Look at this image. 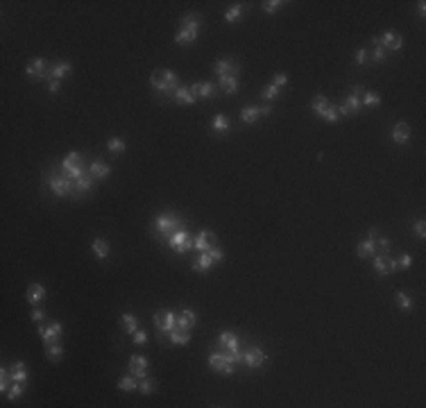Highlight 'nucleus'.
<instances>
[{
  "instance_id": "obj_38",
  "label": "nucleus",
  "mask_w": 426,
  "mask_h": 408,
  "mask_svg": "<svg viewBox=\"0 0 426 408\" xmlns=\"http://www.w3.org/2000/svg\"><path fill=\"white\" fill-rule=\"evenodd\" d=\"M361 104H365V107H376V104H381V96H378L376 91H368V93H363Z\"/></svg>"
},
{
  "instance_id": "obj_44",
  "label": "nucleus",
  "mask_w": 426,
  "mask_h": 408,
  "mask_svg": "<svg viewBox=\"0 0 426 408\" xmlns=\"http://www.w3.org/2000/svg\"><path fill=\"white\" fill-rule=\"evenodd\" d=\"M311 107H313V111L320 116V113H322L326 107H329V100H326L324 96H315V98H313V102H311Z\"/></svg>"
},
{
  "instance_id": "obj_49",
  "label": "nucleus",
  "mask_w": 426,
  "mask_h": 408,
  "mask_svg": "<svg viewBox=\"0 0 426 408\" xmlns=\"http://www.w3.org/2000/svg\"><path fill=\"white\" fill-rule=\"evenodd\" d=\"M397 302H399V308H404V311H408L410 306H413V300L406 293H397Z\"/></svg>"
},
{
  "instance_id": "obj_9",
  "label": "nucleus",
  "mask_w": 426,
  "mask_h": 408,
  "mask_svg": "<svg viewBox=\"0 0 426 408\" xmlns=\"http://www.w3.org/2000/svg\"><path fill=\"white\" fill-rule=\"evenodd\" d=\"M37 331H39V336L43 338V343H46V345L59 343V340H61V336H64V327H61V322H57V320H54V322H50L48 327H46V324H39Z\"/></svg>"
},
{
  "instance_id": "obj_26",
  "label": "nucleus",
  "mask_w": 426,
  "mask_h": 408,
  "mask_svg": "<svg viewBox=\"0 0 426 408\" xmlns=\"http://www.w3.org/2000/svg\"><path fill=\"white\" fill-rule=\"evenodd\" d=\"M111 172V168L106 166V163H102L100 159H96V161H91V166H89V175L91 177H96V179H105L106 175Z\"/></svg>"
},
{
  "instance_id": "obj_15",
  "label": "nucleus",
  "mask_w": 426,
  "mask_h": 408,
  "mask_svg": "<svg viewBox=\"0 0 426 408\" xmlns=\"http://www.w3.org/2000/svg\"><path fill=\"white\" fill-rule=\"evenodd\" d=\"M374 270H376L381 277H388L392 270H397V258H390L388 254H381V256L374 258Z\"/></svg>"
},
{
  "instance_id": "obj_36",
  "label": "nucleus",
  "mask_w": 426,
  "mask_h": 408,
  "mask_svg": "<svg viewBox=\"0 0 426 408\" xmlns=\"http://www.w3.org/2000/svg\"><path fill=\"white\" fill-rule=\"evenodd\" d=\"M211 129H213V132H218V134H224V132H229V120H227V116L218 113V116L213 118V123H211Z\"/></svg>"
},
{
  "instance_id": "obj_12",
  "label": "nucleus",
  "mask_w": 426,
  "mask_h": 408,
  "mask_svg": "<svg viewBox=\"0 0 426 408\" xmlns=\"http://www.w3.org/2000/svg\"><path fill=\"white\" fill-rule=\"evenodd\" d=\"M25 73L32 77L34 82H41L43 77H48V75H50L48 66H46V59H41V57H37V59L30 61V64H27V68H25Z\"/></svg>"
},
{
  "instance_id": "obj_55",
  "label": "nucleus",
  "mask_w": 426,
  "mask_h": 408,
  "mask_svg": "<svg viewBox=\"0 0 426 408\" xmlns=\"http://www.w3.org/2000/svg\"><path fill=\"white\" fill-rule=\"evenodd\" d=\"M415 231H417V236H420V238L426 236V225H424V220H417V222H415Z\"/></svg>"
},
{
  "instance_id": "obj_22",
  "label": "nucleus",
  "mask_w": 426,
  "mask_h": 408,
  "mask_svg": "<svg viewBox=\"0 0 426 408\" xmlns=\"http://www.w3.org/2000/svg\"><path fill=\"white\" fill-rule=\"evenodd\" d=\"M392 141L397 145H406L408 143V139H410V127H408V123H397L392 127Z\"/></svg>"
},
{
  "instance_id": "obj_52",
  "label": "nucleus",
  "mask_w": 426,
  "mask_h": 408,
  "mask_svg": "<svg viewBox=\"0 0 426 408\" xmlns=\"http://www.w3.org/2000/svg\"><path fill=\"white\" fill-rule=\"evenodd\" d=\"M272 84L277 86V89H279V86H283V84H288V75H286V73H277V75H274V82H272Z\"/></svg>"
},
{
  "instance_id": "obj_60",
  "label": "nucleus",
  "mask_w": 426,
  "mask_h": 408,
  "mask_svg": "<svg viewBox=\"0 0 426 408\" xmlns=\"http://www.w3.org/2000/svg\"><path fill=\"white\" fill-rule=\"evenodd\" d=\"M272 113V107L270 104H266V107H261V116H270Z\"/></svg>"
},
{
  "instance_id": "obj_47",
  "label": "nucleus",
  "mask_w": 426,
  "mask_h": 408,
  "mask_svg": "<svg viewBox=\"0 0 426 408\" xmlns=\"http://www.w3.org/2000/svg\"><path fill=\"white\" fill-rule=\"evenodd\" d=\"M281 5H286L283 0H266V2H263V11H266V14H274Z\"/></svg>"
},
{
  "instance_id": "obj_30",
  "label": "nucleus",
  "mask_w": 426,
  "mask_h": 408,
  "mask_svg": "<svg viewBox=\"0 0 426 408\" xmlns=\"http://www.w3.org/2000/svg\"><path fill=\"white\" fill-rule=\"evenodd\" d=\"M11 381H18V383L27 381V365L23 360H16V363L11 365Z\"/></svg>"
},
{
  "instance_id": "obj_54",
  "label": "nucleus",
  "mask_w": 426,
  "mask_h": 408,
  "mask_svg": "<svg viewBox=\"0 0 426 408\" xmlns=\"http://www.w3.org/2000/svg\"><path fill=\"white\" fill-rule=\"evenodd\" d=\"M376 243H378V247H381V252H383V254H388V252H390V241H388L385 236H378V241H376Z\"/></svg>"
},
{
  "instance_id": "obj_46",
  "label": "nucleus",
  "mask_w": 426,
  "mask_h": 408,
  "mask_svg": "<svg viewBox=\"0 0 426 408\" xmlns=\"http://www.w3.org/2000/svg\"><path fill=\"white\" fill-rule=\"evenodd\" d=\"M11 383H14V381H11V372H7L5 367H2V370H0V390L7 392Z\"/></svg>"
},
{
  "instance_id": "obj_3",
  "label": "nucleus",
  "mask_w": 426,
  "mask_h": 408,
  "mask_svg": "<svg viewBox=\"0 0 426 408\" xmlns=\"http://www.w3.org/2000/svg\"><path fill=\"white\" fill-rule=\"evenodd\" d=\"M197 34H200V16L197 14H186L181 18V30L175 37L177 46H188V43L197 41Z\"/></svg>"
},
{
  "instance_id": "obj_21",
  "label": "nucleus",
  "mask_w": 426,
  "mask_h": 408,
  "mask_svg": "<svg viewBox=\"0 0 426 408\" xmlns=\"http://www.w3.org/2000/svg\"><path fill=\"white\" fill-rule=\"evenodd\" d=\"M188 238H191V234L184 231V229H179V231H175V234L168 238V245H170V250H175L177 254H184V245H186Z\"/></svg>"
},
{
  "instance_id": "obj_59",
  "label": "nucleus",
  "mask_w": 426,
  "mask_h": 408,
  "mask_svg": "<svg viewBox=\"0 0 426 408\" xmlns=\"http://www.w3.org/2000/svg\"><path fill=\"white\" fill-rule=\"evenodd\" d=\"M417 11H420V16L424 18V14H426V2H424V0H420V2H417Z\"/></svg>"
},
{
  "instance_id": "obj_40",
  "label": "nucleus",
  "mask_w": 426,
  "mask_h": 408,
  "mask_svg": "<svg viewBox=\"0 0 426 408\" xmlns=\"http://www.w3.org/2000/svg\"><path fill=\"white\" fill-rule=\"evenodd\" d=\"M139 390L143 392V395H150V392L157 390V381L152 379V376H145V379H141L139 381Z\"/></svg>"
},
{
  "instance_id": "obj_34",
  "label": "nucleus",
  "mask_w": 426,
  "mask_h": 408,
  "mask_svg": "<svg viewBox=\"0 0 426 408\" xmlns=\"http://www.w3.org/2000/svg\"><path fill=\"white\" fill-rule=\"evenodd\" d=\"M118 388L123 392H132V390H139V379L136 376H132V374H127V376H120L118 379Z\"/></svg>"
},
{
  "instance_id": "obj_37",
  "label": "nucleus",
  "mask_w": 426,
  "mask_h": 408,
  "mask_svg": "<svg viewBox=\"0 0 426 408\" xmlns=\"http://www.w3.org/2000/svg\"><path fill=\"white\" fill-rule=\"evenodd\" d=\"M120 324H123V329L127 333H136V331H139V322H136V317H134L132 313H123V317H120Z\"/></svg>"
},
{
  "instance_id": "obj_53",
  "label": "nucleus",
  "mask_w": 426,
  "mask_h": 408,
  "mask_svg": "<svg viewBox=\"0 0 426 408\" xmlns=\"http://www.w3.org/2000/svg\"><path fill=\"white\" fill-rule=\"evenodd\" d=\"M30 317H32L34 322H41L43 317H46V311H43V308H32V313H30Z\"/></svg>"
},
{
  "instance_id": "obj_29",
  "label": "nucleus",
  "mask_w": 426,
  "mask_h": 408,
  "mask_svg": "<svg viewBox=\"0 0 426 408\" xmlns=\"http://www.w3.org/2000/svg\"><path fill=\"white\" fill-rule=\"evenodd\" d=\"M43 297H46V288H43L41 284L27 286V302H30V304H39Z\"/></svg>"
},
{
  "instance_id": "obj_4",
  "label": "nucleus",
  "mask_w": 426,
  "mask_h": 408,
  "mask_svg": "<svg viewBox=\"0 0 426 408\" xmlns=\"http://www.w3.org/2000/svg\"><path fill=\"white\" fill-rule=\"evenodd\" d=\"M179 225H181L179 215L175 211H165L155 220V231H159V236L163 238H170L175 231H179Z\"/></svg>"
},
{
  "instance_id": "obj_13",
  "label": "nucleus",
  "mask_w": 426,
  "mask_h": 408,
  "mask_svg": "<svg viewBox=\"0 0 426 408\" xmlns=\"http://www.w3.org/2000/svg\"><path fill=\"white\" fill-rule=\"evenodd\" d=\"M215 347L222 349V352H238V349H240V340H238V336H236V333L222 331V333H220V338H218V343H215Z\"/></svg>"
},
{
  "instance_id": "obj_57",
  "label": "nucleus",
  "mask_w": 426,
  "mask_h": 408,
  "mask_svg": "<svg viewBox=\"0 0 426 408\" xmlns=\"http://www.w3.org/2000/svg\"><path fill=\"white\" fill-rule=\"evenodd\" d=\"M48 91L50 93H57L59 91V80H50L48 82Z\"/></svg>"
},
{
  "instance_id": "obj_35",
  "label": "nucleus",
  "mask_w": 426,
  "mask_h": 408,
  "mask_svg": "<svg viewBox=\"0 0 426 408\" xmlns=\"http://www.w3.org/2000/svg\"><path fill=\"white\" fill-rule=\"evenodd\" d=\"M46 356H48L53 363H57V360L64 356V347H61V343H50V345H46Z\"/></svg>"
},
{
  "instance_id": "obj_56",
  "label": "nucleus",
  "mask_w": 426,
  "mask_h": 408,
  "mask_svg": "<svg viewBox=\"0 0 426 408\" xmlns=\"http://www.w3.org/2000/svg\"><path fill=\"white\" fill-rule=\"evenodd\" d=\"M145 340H148L145 331H136V333H134V345H143Z\"/></svg>"
},
{
  "instance_id": "obj_23",
  "label": "nucleus",
  "mask_w": 426,
  "mask_h": 408,
  "mask_svg": "<svg viewBox=\"0 0 426 408\" xmlns=\"http://www.w3.org/2000/svg\"><path fill=\"white\" fill-rule=\"evenodd\" d=\"M191 93L195 98H213L215 96V86H213V82H202V84H193L191 86Z\"/></svg>"
},
{
  "instance_id": "obj_1",
  "label": "nucleus",
  "mask_w": 426,
  "mask_h": 408,
  "mask_svg": "<svg viewBox=\"0 0 426 408\" xmlns=\"http://www.w3.org/2000/svg\"><path fill=\"white\" fill-rule=\"evenodd\" d=\"M150 84H152L155 91H161V93L172 98L175 91L179 89V77H177V73H172V70H168V68L155 70V73L150 75Z\"/></svg>"
},
{
  "instance_id": "obj_33",
  "label": "nucleus",
  "mask_w": 426,
  "mask_h": 408,
  "mask_svg": "<svg viewBox=\"0 0 426 408\" xmlns=\"http://www.w3.org/2000/svg\"><path fill=\"white\" fill-rule=\"evenodd\" d=\"M261 116V107H243V111H240V120L245 125H252V123H256V118Z\"/></svg>"
},
{
  "instance_id": "obj_8",
  "label": "nucleus",
  "mask_w": 426,
  "mask_h": 408,
  "mask_svg": "<svg viewBox=\"0 0 426 408\" xmlns=\"http://www.w3.org/2000/svg\"><path fill=\"white\" fill-rule=\"evenodd\" d=\"M374 46H381L385 52H394V50H399L401 46H404V37H401V34H394L392 30H388V32H383L381 37H374Z\"/></svg>"
},
{
  "instance_id": "obj_43",
  "label": "nucleus",
  "mask_w": 426,
  "mask_h": 408,
  "mask_svg": "<svg viewBox=\"0 0 426 408\" xmlns=\"http://www.w3.org/2000/svg\"><path fill=\"white\" fill-rule=\"evenodd\" d=\"M368 57L374 61V64H383L385 57H388V52H385L381 46H374V50H372V52H368Z\"/></svg>"
},
{
  "instance_id": "obj_16",
  "label": "nucleus",
  "mask_w": 426,
  "mask_h": 408,
  "mask_svg": "<svg viewBox=\"0 0 426 408\" xmlns=\"http://www.w3.org/2000/svg\"><path fill=\"white\" fill-rule=\"evenodd\" d=\"M73 198H82V195H86L91 191V188H93V182H96V177H91L89 172H86V175H82L80 179H73Z\"/></svg>"
},
{
  "instance_id": "obj_48",
  "label": "nucleus",
  "mask_w": 426,
  "mask_h": 408,
  "mask_svg": "<svg viewBox=\"0 0 426 408\" xmlns=\"http://www.w3.org/2000/svg\"><path fill=\"white\" fill-rule=\"evenodd\" d=\"M279 96V89L274 84H270V86H266V89H263L261 91V98L263 100H274V98Z\"/></svg>"
},
{
  "instance_id": "obj_31",
  "label": "nucleus",
  "mask_w": 426,
  "mask_h": 408,
  "mask_svg": "<svg viewBox=\"0 0 426 408\" xmlns=\"http://www.w3.org/2000/svg\"><path fill=\"white\" fill-rule=\"evenodd\" d=\"M91 247H93V252H96V256L100 258V261L109 258V243H106L105 238H93Z\"/></svg>"
},
{
  "instance_id": "obj_58",
  "label": "nucleus",
  "mask_w": 426,
  "mask_h": 408,
  "mask_svg": "<svg viewBox=\"0 0 426 408\" xmlns=\"http://www.w3.org/2000/svg\"><path fill=\"white\" fill-rule=\"evenodd\" d=\"M363 93H365L363 84H354V86H352V96H363Z\"/></svg>"
},
{
  "instance_id": "obj_24",
  "label": "nucleus",
  "mask_w": 426,
  "mask_h": 408,
  "mask_svg": "<svg viewBox=\"0 0 426 408\" xmlns=\"http://www.w3.org/2000/svg\"><path fill=\"white\" fill-rule=\"evenodd\" d=\"M374 252H376V241L370 238V236L365 238V241L358 243V247H356L358 258H370V256H374Z\"/></svg>"
},
{
  "instance_id": "obj_41",
  "label": "nucleus",
  "mask_w": 426,
  "mask_h": 408,
  "mask_svg": "<svg viewBox=\"0 0 426 408\" xmlns=\"http://www.w3.org/2000/svg\"><path fill=\"white\" fill-rule=\"evenodd\" d=\"M23 388H25V383L14 381V383L9 386V390H7V399H9V402H16V399L23 395Z\"/></svg>"
},
{
  "instance_id": "obj_19",
  "label": "nucleus",
  "mask_w": 426,
  "mask_h": 408,
  "mask_svg": "<svg viewBox=\"0 0 426 408\" xmlns=\"http://www.w3.org/2000/svg\"><path fill=\"white\" fill-rule=\"evenodd\" d=\"M361 109H363L361 96H349L340 107H338V111H340V116H354V113H361Z\"/></svg>"
},
{
  "instance_id": "obj_17",
  "label": "nucleus",
  "mask_w": 426,
  "mask_h": 408,
  "mask_svg": "<svg viewBox=\"0 0 426 408\" xmlns=\"http://www.w3.org/2000/svg\"><path fill=\"white\" fill-rule=\"evenodd\" d=\"M243 363H245L247 367H261L263 363H266V354H263V349L261 347H250L245 352Z\"/></svg>"
},
{
  "instance_id": "obj_51",
  "label": "nucleus",
  "mask_w": 426,
  "mask_h": 408,
  "mask_svg": "<svg viewBox=\"0 0 426 408\" xmlns=\"http://www.w3.org/2000/svg\"><path fill=\"white\" fill-rule=\"evenodd\" d=\"M354 61H356L358 66L368 64V50H365V48H358V50H356V54H354Z\"/></svg>"
},
{
  "instance_id": "obj_25",
  "label": "nucleus",
  "mask_w": 426,
  "mask_h": 408,
  "mask_svg": "<svg viewBox=\"0 0 426 408\" xmlns=\"http://www.w3.org/2000/svg\"><path fill=\"white\" fill-rule=\"evenodd\" d=\"M70 70H73V66H70L68 61H59V64L50 66V80H59V82H61L70 73Z\"/></svg>"
},
{
  "instance_id": "obj_42",
  "label": "nucleus",
  "mask_w": 426,
  "mask_h": 408,
  "mask_svg": "<svg viewBox=\"0 0 426 408\" xmlns=\"http://www.w3.org/2000/svg\"><path fill=\"white\" fill-rule=\"evenodd\" d=\"M106 150L111 152V154H120V152L125 150V141L123 139H109V143H106Z\"/></svg>"
},
{
  "instance_id": "obj_18",
  "label": "nucleus",
  "mask_w": 426,
  "mask_h": 408,
  "mask_svg": "<svg viewBox=\"0 0 426 408\" xmlns=\"http://www.w3.org/2000/svg\"><path fill=\"white\" fill-rule=\"evenodd\" d=\"M211 247H215V234H213V231H209V229H202L195 236V250H200V252H207V250H211Z\"/></svg>"
},
{
  "instance_id": "obj_39",
  "label": "nucleus",
  "mask_w": 426,
  "mask_h": 408,
  "mask_svg": "<svg viewBox=\"0 0 426 408\" xmlns=\"http://www.w3.org/2000/svg\"><path fill=\"white\" fill-rule=\"evenodd\" d=\"M320 116H322L324 120H329V123H336V120H340V111H338L336 104H329V107L320 113Z\"/></svg>"
},
{
  "instance_id": "obj_27",
  "label": "nucleus",
  "mask_w": 426,
  "mask_h": 408,
  "mask_svg": "<svg viewBox=\"0 0 426 408\" xmlns=\"http://www.w3.org/2000/svg\"><path fill=\"white\" fill-rule=\"evenodd\" d=\"M220 91L227 93V96H234V93L238 91V77H236V75L220 77Z\"/></svg>"
},
{
  "instance_id": "obj_28",
  "label": "nucleus",
  "mask_w": 426,
  "mask_h": 408,
  "mask_svg": "<svg viewBox=\"0 0 426 408\" xmlns=\"http://www.w3.org/2000/svg\"><path fill=\"white\" fill-rule=\"evenodd\" d=\"M172 98H175L179 104H195V100H197V98L191 93V86H179Z\"/></svg>"
},
{
  "instance_id": "obj_32",
  "label": "nucleus",
  "mask_w": 426,
  "mask_h": 408,
  "mask_svg": "<svg viewBox=\"0 0 426 408\" xmlns=\"http://www.w3.org/2000/svg\"><path fill=\"white\" fill-rule=\"evenodd\" d=\"M168 340H170L172 345H188L191 343V331H184V329H172L170 336H168Z\"/></svg>"
},
{
  "instance_id": "obj_14",
  "label": "nucleus",
  "mask_w": 426,
  "mask_h": 408,
  "mask_svg": "<svg viewBox=\"0 0 426 408\" xmlns=\"http://www.w3.org/2000/svg\"><path fill=\"white\" fill-rule=\"evenodd\" d=\"M148 358H145V356H132V358H129V374L132 376H136V379H145V376H148Z\"/></svg>"
},
{
  "instance_id": "obj_20",
  "label": "nucleus",
  "mask_w": 426,
  "mask_h": 408,
  "mask_svg": "<svg viewBox=\"0 0 426 408\" xmlns=\"http://www.w3.org/2000/svg\"><path fill=\"white\" fill-rule=\"evenodd\" d=\"M197 322V313L193 308H184V311L177 315V329H184V331H191Z\"/></svg>"
},
{
  "instance_id": "obj_10",
  "label": "nucleus",
  "mask_w": 426,
  "mask_h": 408,
  "mask_svg": "<svg viewBox=\"0 0 426 408\" xmlns=\"http://www.w3.org/2000/svg\"><path fill=\"white\" fill-rule=\"evenodd\" d=\"M209 365H211L213 372H220V374H234V372H236L234 363H231V360L227 358L222 352H215V354L209 356Z\"/></svg>"
},
{
  "instance_id": "obj_6",
  "label": "nucleus",
  "mask_w": 426,
  "mask_h": 408,
  "mask_svg": "<svg viewBox=\"0 0 426 408\" xmlns=\"http://www.w3.org/2000/svg\"><path fill=\"white\" fill-rule=\"evenodd\" d=\"M222 258H224L222 250H220V247H211V250H207V252H202L197 256V261L193 263V270H195V272H207L213 263H220Z\"/></svg>"
},
{
  "instance_id": "obj_5",
  "label": "nucleus",
  "mask_w": 426,
  "mask_h": 408,
  "mask_svg": "<svg viewBox=\"0 0 426 408\" xmlns=\"http://www.w3.org/2000/svg\"><path fill=\"white\" fill-rule=\"evenodd\" d=\"M152 320H155V327H157L159 338H168L170 331L177 327V315H175V311H170V308H165V311H157Z\"/></svg>"
},
{
  "instance_id": "obj_2",
  "label": "nucleus",
  "mask_w": 426,
  "mask_h": 408,
  "mask_svg": "<svg viewBox=\"0 0 426 408\" xmlns=\"http://www.w3.org/2000/svg\"><path fill=\"white\" fill-rule=\"evenodd\" d=\"M59 170H61L59 175H61V177H66V179H80L82 175H86V172H89V168H86L84 156H82L80 152H70L64 161H61Z\"/></svg>"
},
{
  "instance_id": "obj_50",
  "label": "nucleus",
  "mask_w": 426,
  "mask_h": 408,
  "mask_svg": "<svg viewBox=\"0 0 426 408\" xmlns=\"http://www.w3.org/2000/svg\"><path fill=\"white\" fill-rule=\"evenodd\" d=\"M410 265H413V256H410V254H401V256L397 258V268L408 270Z\"/></svg>"
},
{
  "instance_id": "obj_45",
  "label": "nucleus",
  "mask_w": 426,
  "mask_h": 408,
  "mask_svg": "<svg viewBox=\"0 0 426 408\" xmlns=\"http://www.w3.org/2000/svg\"><path fill=\"white\" fill-rule=\"evenodd\" d=\"M240 14H243V5L238 2V5H234L231 9H227V14H224V21H227V23H236L240 18Z\"/></svg>"
},
{
  "instance_id": "obj_11",
  "label": "nucleus",
  "mask_w": 426,
  "mask_h": 408,
  "mask_svg": "<svg viewBox=\"0 0 426 408\" xmlns=\"http://www.w3.org/2000/svg\"><path fill=\"white\" fill-rule=\"evenodd\" d=\"M213 73L218 77H224V75H236L238 77L240 73V64L234 59H227V57H222V59L215 61V66H213Z\"/></svg>"
},
{
  "instance_id": "obj_7",
  "label": "nucleus",
  "mask_w": 426,
  "mask_h": 408,
  "mask_svg": "<svg viewBox=\"0 0 426 408\" xmlns=\"http://www.w3.org/2000/svg\"><path fill=\"white\" fill-rule=\"evenodd\" d=\"M73 179H66L61 177V175H57V172H50V179H48V186L50 191H53L57 198H73Z\"/></svg>"
}]
</instances>
